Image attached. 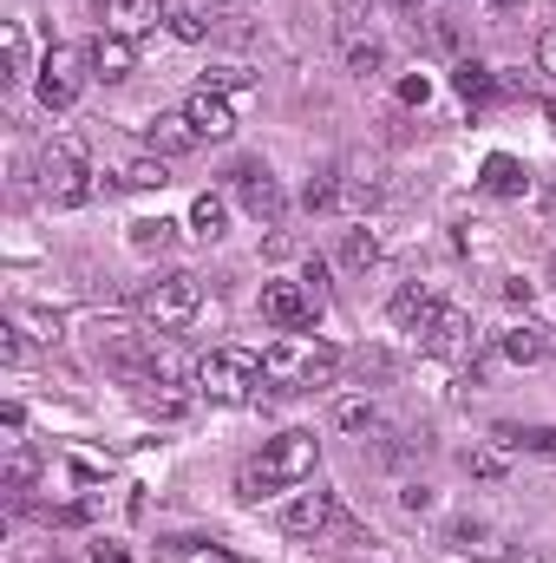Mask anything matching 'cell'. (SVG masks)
Masks as SVG:
<instances>
[{
  "mask_svg": "<svg viewBox=\"0 0 556 563\" xmlns=\"http://www.w3.org/2000/svg\"><path fill=\"white\" fill-rule=\"evenodd\" d=\"M498 445H511V452H537V459H556V426H498Z\"/></svg>",
  "mask_w": 556,
  "mask_h": 563,
  "instance_id": "cell-20",
  "label": "cell"
},
{
  "mask_svg": "<svg viewBox=\"0 0 556 563\" xmlns=\"http://www.w3.org/2000/svg\"><path fill=\"white\" fill-rule=\"evenodd\" d=\"M341 374V354L321 341V334H281L276 347L263 354V380L276 394H314Z\"/></svg>",
  "mask_w": 556,
  "mask_h": 563,
  "instance_id": "cell-1",
  "label": "cell"
},
{
  "mask_svg": "<svg viewBox=\"0 0 556 563\" xmlns=\"http://www.w3.org/2000/svg\"><path fill=\"white\" fill-rule=\"evenodd\" d=\"M164 13H170V33L177 40H210V13H197V7H184V0H164Z\"/></svg>",
  "mask_w": 556,
  "mask_h": 563,
  "instance_id": "cell-23",
  "label": "cell"
},
{
  "mask_svg": "<svg viewBox=\"0 0 556 563\" xmlns=\"http://www.w3.org/2000/svg\"><path fill=\"white\" fill-rule=\"evenodd\" d=\"M203 86H210V92H223V99H236V92H256V79H249L243 66H210V73H203Z\"/></svg>",
  "mask_w": 556,
  "mask_h": 563,
  "instance_id": "cell-27",
  "label": "cell"
},
{
  "mask_svg": "<svg viewBox=\"0 0 556 563\" xmlns=\"http://www.w3.org/2000/svg\"><path fill=\"white\" fill-rule=\"evenodd\" d=\"M334 426H341V432H387V420H380L374 400H341V407H334Z\"/></svg>",
  "mask_w": 556,
  "mask_h": 563,
  "instance_id": "cell-21",
  "label": "cell"
},
{
  "mask_svg": "<svg viewBox=\"0 0 556 563\" xmlns=\"http://www.w3.org/2000/svg\"><path fill=\"white\" fill-rule=\"evenodd\" d=\"M419 347H425L432 361H458V354L471 347V314H465L458 301H438L432 321L419 328Z\"/></svg>",
  "mask_w": 556,
  "mask_h": 563,
  "instance_id": "cell-8",
  "label": "cell"
},
{
  "mask_svg": "<svg viewBox=\"0 0 556 563\" xmlns=\"http://www.w3.org/2000/svg\"><path fill=\"white\" fill-rule=\"evenodd\" d=\"M99 184H92V164H86V144L79 139H53L40 151V197L46 203H59V210H73V203H86Z\"/></svg>",
  "mask_w": 556,
  "mask_h": 563,
  "instance_id": "cell-4",
  "label": "cell"
},
{
  "mask_svg": "<svg viewBox=\"0 0 556 563\" xmlns=\"http://www.w3.org/2000/svg\"><path fill=\"white\" fill-rule=\"evenodd\" d=\"M0 40H7V79H26V73H40V66H33V46H26V26H20V20H7V33H0Z\"/></svg>",
  "mask_w": 556,
  "mask_h": 563,
  "instance_id": "cell-22",
  "label": "cell"
},
{
  "mask_svg": "<svg viewBox=\"0 0 556 563\" xmlns=\"http://www.w3.org/2000/svg\"><path fill=\"white\" fill-rule=\"evenodd\" d=\"M537 66L556 79V26H544V33H537Z\"/></svg>",
  "mask_w": 556,
  "mask_h": 563,
  "instance_id": "cell-35",
  "label": "cell"
},
{
  "mask_svg": "<svg viewBox=\"0 0 556 563\" xmlns=\"http://www.w3.org/2000/svg\"><path fill=\"white\" fill-rule=\"evenodd\" d=\"M432 308H438V295H432L425 282H407V288H400V295L387 301V314H393L400 328H413V334L425 328V321H432Z\"/></svg>",
  "mask_w": 556,
  "mask_h": 563,
  "instance_id": "cell-18",
  "label": "cell"
},
{
  "mask_svg": "<svg viewBox=\"0 0 556 563\" xmlns=\"http://www.w3.org/2000/svg\"><path fill=\"white\" fill-rule=\"evenodd\" d=\"M33 472H40V465H33V452H26V445H20V439H13V459H7V492H13V498H20V492H26V485H33Z\"/></svg>",
  "mask_w": 556,
  "mask_h": 563,
  "instance_id": "cell-29",
  "label": "cell"
},
{
  "mask_svg": "<svg viewBox=\"0 0 556 563\" xmlns=\"http://www.w3.org/2000/svg\"><path fill=\"white\" fill-rule=\"evenodd\" d=\"M314 308H321V295L308 282H263V321L281 328V334L314 328Z\"/></svg>",
  "mask_w": 556,
  "mask_h": 563,
  "instance_id": "cell-7",
  "label": "cell"
},
{
  "mask_svg": "<svg viewBox=\"0 0 556 563\" xmlns=\"http://www.w3.org/2000/svg\"><path fill=\"white\" fill-rule=\"evenodd\" d=\"M138 407H144V413H157V420H177V413H184V400H177V394H138Z\"/></svg>",
  "mask_w": 556,
  "mask_h": 563,
  "instance_id": "cell-32",
  "label": "cell"
},
{
  "mask_svg": "<svg viewBox=\"0 0 556 563\" xmlns=\"http://www.w3.org/2000/svg\"><path fill=\"white\" fill-rule=\"evenodd\" d=\"M334 197H341V184H334V170H321V177H308V190H301V203H308V210H327Z\"/></svg>",
  "mask_w": 556,
  "mask_h": 563,
  "instance_id": "cell-30",
  "label": "cell"
},
{
  "mask_svg": "<svg viewBox=\"0 0 556 563\" xmlns=\"http://www.w3.org/2000/svg\"><path fill=\"white\" fill-rule=\"evenodd\" d=\"M551 13H556V0H551Z\"/></svg>",
  "mask_w": 556,
  "mask_h": 563,
  "instance_id": "cell-42",
  "label": "cell"
},
{
  "mask_svg": "<svg viewBox=\"0 0 556 563\" xmlns=\"http://www.w3.org/2000/svg\"><path fill=\"white\" fill-rule=\"evenodd\" d=\"M465 465H471L478 478H498V472H504V459H498V452H465Z\"/></svg>",
  "mask_w": 556,
  "mask_h": 563,
  "instance_id": "cell-34",
  "label": "cell"
},
{
  "mask_svg": "<svg viewBox=\"0 0 556 563\" xmlns=\"http://www.w3.org/2000/svg\"><path fill=\"white\" fill-rule=\"evenodd\" d=\"M478 184H485L491 197H524V190H531V170H524V164H518L511 151H491V157H485V177H478Z\"/></svg>",
  "mask_w": 556,
  "mask_h": 563,
  "instance_id": "cell-17",
  "label": "cell"
},
{
  "mask_svg": "<svg viewBox=\"0 0 556 563\" xmlns=\"http://www.w3.org/2000/svg\"><path fill=\"white\" fill-rule=\"evenodd\" d=\"M190 230H197L203 243H216V236L230 230V197H223V190H203V197L190 203Z\"/></svg>",
  "mask_w": 556,
  "mask_h": 563,
  "instance_id": "cell-19",
  "label": "cell"
},
{
  "mask_svg": "<svg viewBox=\"0 0 556 563\" xmlns=\"http://www.w3.org/2000/svg\"><path fill=\"white\" fill-rule=\"evenodd\" d=\"M504 361H518V367H537V361H551L556 354V328L544 321H518V328H504Z\"/></svg>",
  "mask_w": 556,
  "mask_h": 563,
  "instance_id": "cell-15",
  "label": "cell"
},
{
  "mask_svg": "<svg viewBox=\"0 0 556 563\" xmlns=\"http://www.w3.org/2000/svg\"><path fill=\"white\" fill-rule=\"evenodd\" d=\"M393 7H407V13H413V7H419V0H393Z\"/></svg>",
  "mask_w": 556,
  "mask_h": 563,
  "instance_id": "cell-40",
  "label": "cell"
},
{
  "mask_svg": "<svg viewBox=\"0 0 556 563\" xmlns=\"http://www.w3.org/2000/svg\"><path fill=\"white\" fill-rule=\"evenodd\" d=\"M314 459H321L314 432H281V439H269V445H263V459L243 472V498H263V492L308 485V478H314Z\"/></svg>",
  "mask_w": 556,
  "mask_h": 563,
  "instance_id": "cell-2",
  "label": "cell"
},
{
  "mask_svg": "<svg viewBox=\"0 0 556 563\" xmlns=\"http://www.w3.org/2000/svg\"><path fill=\"white\" fill-rule=\"evenodd\" d=\"M157 7H164V0H92L99 33H125V40H138L144 26L157 20Z\"/></svg>",
  "mask_w": 556,
  "mask_h": 563,
  "instance_id": "cell-16",
  "label": "cell"
},
{
  "mask_svg": "<svg viewBox=\"0 0 556 563\" xmlns=\"http://www.w3.org/2000/svg\"><path fill=\"white\" fill-rule=\"evenodd\" d=\"M400 505H407V511H425V505H432V492H425V485H413V492H400Z\"/></svg>",
  "mask_w": 556,
  "mask_h": 563,
  "instance_id": "cell-37",
  "label": "cell"
},
{
  "mask_svg": "<svg viewBox=\"0 0 556 563\" xmlns=\"http://www.w3.org/2000/svg\"><path fill=\"white\" fill-rule=\"evenodd\" d=\"M471 7H478V13H511L518 0H471Z\"/></svg>",
  "mask_w": 556,
  "mask_h": 563,
  "instance_id": "cell-38",
  "label": "cell"
},
{
  "mask_svg": "<svg viewBox=\"0 0 556 563\" xmlns=\"http://www.w3.org/2000/svg\"><path fill=\"white\" fill-rule=\"evenodd\" d=\"M551 282H556V263H551Z\"/></svg>",
  "mask_w": 556,
  "mask_h": 563,
  "instance_id": "cell-41",
  "label": "cell"
},
{
  "mask_svg": "<svg viewBox=\"0 0 556 563\" xmlns=\"http://www.w3.org/2000/svg\"><path fill=\"white\" fill-rule=\"evenodd\" d=\"M86 59H92V79L119 86V79H132V66H138V46H132L125 33H99V40L86 46Z\"/></svg>",
  "mask_w": 556,
  "mask_h": 563,
  "instance_id": "cell-14",
  "label": "cell"
},
{
  "mask_svg": "<svg viewBox=\"0 0 556 563\" xmlns=\"http://www.w3.org/2000/svg\"><path fill=\"white\" fill-rule=\"evenodd\" d=\"M92 563H132V558H125V544H92Z\"/></svg>",
  "mask_w": 556,
  "mask_h": 563,
  "instance_id": "cell-36",
  "label": "cell"
},
{
  "mask_svg": "<svg viewBox=\"0 0 556 563\" xmlns=\"http://www.w3.org/2000/svg\"><path fill=\"white\" fill-rule=\"evenodd\" d=\"M432 99V79L419 73V79H400V106H425Z\"/></svg>",
  "mask_w": 556,
  "mask_h": 563,
  "instance_id": "cell-33",
  "label": "cell"
},
{
  "mask_svg": "<svg viewBox=\"0 0 556 563\" xmlns=\"http://www.w3.org/2000/svg\"><path fill=\"white\" fill-rule=\"evenodd\" d=\"M132 308H138L144 328L177 334V328L197 321V308H203V282L190 276V269H164V276H151L138 295H132Z\"/></svg>",
  "mask_w": 556,
  "mask_h": 563,
  "instance_id": "cell-3",
  "label": "cell"
},
{
  "mask_svg": "<svg viewBox=\"0 0 556 563\" xmlns=\"http://www.w3.org/2000/svg\"><path fill=\"white\" fill-rule=\"evenodd\" d=\"M197 387H203L210 400H223V407H243V400H256V387H263V361L243 354V347H210V354L197 361Z\"/></svg>",
  "mask_w": 556,
  "mask_h": 563,
  "instance_id": "cell-5",
  "label": "cell"
},
{
  "mask_svg": "<svg viewBox=\"0 0 556 563\" xmlns=\"http://www.w3.org/2000/svg\"><path fill=\"white\" fill-rule=\"evenodd\" d=\"M380 66H387V46H380V40H354V46H347V73H354V79H374Z\"/></svg>",
  "mask_w": 556,
  "mask_h": 563,
  "instance_id": "cell-26",
  "label": "cell"
},
{
  "mask_svg": "<svg viewBox=\"0 0 556 563\" xmlns=\"http://www.w3.org/2000/svg\"><path fill=\"white\" fill-rule=\"evenodd\" d=\"M341 263H347V269H374V263H380V236H374V230H347Z\"/></svg>",
  "mask_w": 556,
  "mask_h": 563,
  "instance_id": "cell-24",
  "label": "cell"
},
{
  "mask_svg": "<svg viewBox=\"0 0 556 563\" xmlns=\"http://www.w3.org/2000/svg\"><path fill=\"white\" fill-rule=\"evenodd\" d=\"M138 132H144V144H151L157 157H184V151H197V144H203V139H197V125L184 119V106H177V112H151Z\"/></svg>",
  "mask_w": 556,
  "mask_h": 563,
  "instance_id": "cell-12",
  "label": "cell"
},
{
  "mask_svg": "<svg viewBox=\"0 0 556 563\" xmlns=\"http://www.w3.org/2000/svg\"><path fill=\"white\" fill-rule=\"evenodd\" d=\"M197 563H230V558H216V551H210V558H197Z\"/></svg>",
  "mask_w": 556,
  "mask_h": 563,
  "instance_id": "cell-39",
  "label": "cell"
},
{
  "mask_svg": "<svg viewBox=\"0 0 556 563\" xmlns=\"http://www.w3.org/2000/svg\"><path fill=\"white\" fill-rule=\"evenodd\" d=\"M86 73H92L86 46H46L40 73H33L40 106H46V112H73V106H79V92H86Z\"/></svg>",
  "mask_w": 556,
  "mask_h": 563,
  "instance_id": "cell-6",
  "label": "cell"
},
{
  "mask_svg": "<svg viewBox=\"0 0 556 563\" xmlns=\"http://www.w3.org/2000/svg\"><path fill=\"white\" fill-rule=\"evenodd\" d=\"M170 236H177V223H164V217H157V223H151V217L132 223V250H144V256H151V250H170Z\"/></svg>",
  "mask_w": 556,
  "mask_h": 563,
  "instance_id": "cell-28",
  "label": "cell"
},
{
  "mask_svg": "<svg viewBox=\"0 0 556 563\" xmlns=\"http://www.w3.org/2000/svg\"><path fill=\"white\" fill-rule=\"evenodd\" d=\"M452 92H458L465 106H491V99H511L518 86H511V79H498L485 59H458V66H452Z\"/></svg>",
  "mask_w": 556,
  "mask_h": 563,
  "instance_id": "cell-13",
  "label": "cell"
},
{
  "mask_svg": "<svg viewBox=\"0 0 556 563\" xmlns=\"http://www.w3.org/2000/svg\"><path fill=\"white\" fill-rule=\"evenodd\" d=\"M236 203L256 217V223H281V184L269 177V164H236Z\"/></svg>",
  "mask_w": 556,
  "mask_h": 563,
  "instance_id": "cell-9",
  "label": "cell"
},
{
  "mask_svg": "<svg viewBox=\"0 0 556 563\" xmlns=\"http://www.w3.org/2000/svg\"><path fill=\"white\" fill-rule=\"evenodd\" d=\"M184 119L197 125V139H210V144H223L236 132V106H230L223 92H210V86H197V92L184 99Z\"/></svg>",
  "mask_w": 556,
  "mask_h": 563,
  "instance_id": "cell-11",
  "label": "cell"
},
{
  "mask_svg": "<svg viewBox=\"0 0 556 563\" xmlns=\"http://www.w3.org/2000/svg\"><path fill=\"white\" fill-rule=\"evenodd\" d=\"M334 518H341L334 492H294V498L281 505V531H288V538H321Z\"/></svg>",
  "mask_w": 556,
  "mask_h": 563,
  "instance_id": "cell-10",
  "label": "cell"
},
{
  "mask_svg": "<svg viewBox=\"0 0 556 563\" xmlns=\"http://www.w3.org/2000/svg\"><path fill=\"white\" fill-rule=\"evenodd\" d=\"M119 177H125V190H164V184H170L164 157H138V164H125Z\"/></svg>",
  "mask_w": 556,
  "mask_h": 563,
  "instance_id": "cell-25",
  "label": "cell"
},
{
  "mask_svg": "<svg viewBox=\"0 0 556 563\" xmlns=\"http://www.w3.org/2000/svg\"><path fill=\"white\" fill-rule=\"evenodd\" d=\"M374 7H380V0H334V20H341V26H367Z\"/></svg>",
  "mask_w": 556,
  "mask_h": 563,
  "instance_id": "cell-31",
  "label": "cell"
}]
</instances>
